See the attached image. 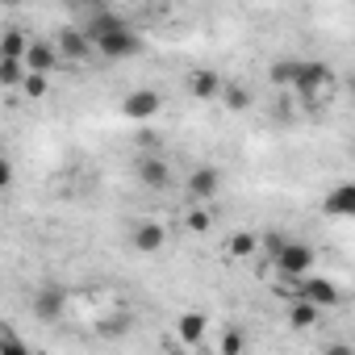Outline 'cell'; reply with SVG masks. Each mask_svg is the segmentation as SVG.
Returning a JSON list of instances; mask_svg holds the SVG:
<instances>
[{
    "label": "cell",
    "instance_id": "obj_1",
    "mask_svg": "<svg viewBox=\"0 0 355 355\" xmlns=\"http://www.w3.org/2000/svg\"><path fill=\"white\" fill-rule=\"evenodd\" d=\"M272 263H276V272H280L284 280H305V276L313 272V263H318V251H313L309 243H293V239H288Z\"/></svg>",
    "mask_w": 355,
    "mask_h": 355
},
{
    "label": "cell",
    "instance_id": "obj_17",
    "mask_svg": "<svg viewBox=\"0 0 355 355\" xmlns=\"http://www.w3.org/2000/svg\"><path fill=\"white\" fill-rule=\"evenodd\" d=\"M222 105H226L230 113H243V109H251V92H247L243 84H226V88H222Z\"/></svg>",
    "mask_w": 355,
    "mask_h": 355
},
{
    "label": "cell",
    "instance_id": "obj_23",
    "mask_svg": "<svg viewBox=\"0 0 355 355\" xmlns=\"http://www.w3.org/2000/svg\"><path fill=\"white\" fill-rule=\"evenodd\" d=\"M284 243H288V239H284V234H263V239H259V251H263V255H268V259H276V255H280V247H284Z\"/></svg>",
    "mask_w": 355,
    "mask_h": 355
},
{
    "label": "cell",
    "instance_id": "obj_19",
    "mask_svg": "<svg viewBox=\"0 0 355 355\" xmlns=\"http://www.w3.org/2000/svg\"><path fill=\"white\" fill-rule=\"evenodd\" d=\"M21 92H26L30 101H42V96L51 92V80H46V71H26V84H21Z\"/></svg>",
    "mask_w": 355,
    "mask_h": 355
},
{
    "label": "cell",
    "instance_id": "obj_22",
    "mask_svg": "<svg viewBox=\"0 0 355 355\" xmlns=\"http://www.w3.org/2000/svg\"><path fill=\"white\" fill-rule=\"evenodd\" d=\"M218 351H222V355H243V351H247V338H243L239 330H226V334L218 338Z\"/></svg>",
    "mask_w": 355,
    "mask_h": 355
},
{
    "label": "cell",
    "instance_id": "obj_24",
    "mask_svg": "<svg viewBox=\"0 0 355 355\" xmlns=\"http://www.w3.org/2000/svg\"><path fill=\"white\" fill-rule=\"evenodd\" d=\"M125 322H130L125 313H113V318H109V322L101 326V334H121V330H125Z\"/></svg>",
    "mask_w": 355,
    "mask_h": 355
},
{
    "label": "cell",
    "instance_id": "obj_18",
    "mask_svg": "<svg viewBox=\"0 0 355 355\" xmlns=\"http://www.w3.org/2000/svg\"><path fill=\"white\" fill-rule=\"evenodd\" d=\"M293 76H297V59H280V63H272V71H268V80H272L276 88H293Z\"/></svg>",
    "mask_w": 355,
    "mask_h": 355
},
{
    "label": "cell",
    "instance_id": "obj_8",
    "mask_svg": "<svg viewBox=\"0 0 355 355\" xmlns=\"http://www.w3.org/2000/svg\"><path fill=\"white\" fill-rule=\"evenodd\" d=\"M134 175L142 180V189H155V193L171 184V167H167V159H163V155H138Z\"/></svg>",
    "mask_w": 355,
    "mask_h": 355
},
{
    "label": "cell",
    "instance_id": "obj_14",
    "mask_svg": "<svg viewBox=\"0 0 355 355\" xmlns=\"http://www.w3.org/2000/svg\"><path fill=\"white\" fill-rule=\"evenodd\" d=\"M59 59H63V51H59V42H30V51H26V67L30 71H55L59 67Z\"/></svg>",
    "mask_w": 355,
    "mask_h": 355
},
{
    "label": "cell",
    "instance_id": "obj_6",
    "mask_svg": "<svg viewBox=\"0 0 355 355\" xmlns=\"http://www.w3.org/2000/svg\"><path fill=\"white\" fill-rule=\"evenodd\" d=\"M130 247H134L138 255H159V251L167 247V226L155 222V218L134 222V230H130Z\"/></svg>",
    "mask_w": 355,
    "mask_h": 355
},
{
    "label": "cell",
    "instance_id": "obj_10",
    "mask_svg": "<svg viewBox=\"0 0 355 355\" xmlns=\"http://www.w3.org/2000/svg\"><path fill=\"white\" fill-rule=\"evenodd\" d=\"M322 209H326L330 218H351V222H355V180L334 184V189L322 197Z\"/></svg>",
    "mask_w": 355,
    "mask_h": 355
},
{
    "label": "cell",
    "instance_id": "obj_9",
    "mask_svg": "<svg viewBox=\"0 0 355 355\" xmlns=\"http://www.w3.org/2000/svg\"><path fill=\"white\" fill-rule=\"evenodd\" d=\"M159 109H163V96H159L155 88H134V92L121 101V113H125L130 121H150Z\"/></svg>",
    "mask_w": 355,
    "mask_h": 355
},
{
    "label": "cell",
    "instance_id": "obj_26",
    "mask_svg": "<svg viewBox=\"0 0 355 355\" xmlns=\"http://www.w3.org/2000/svg\"><path fill=\"white\" fill-rule=\"evenodd\" d=\"M92 5H96V0H92Z\"/></svg>",
    "mask_w": 355,
    "mask_h": 355
},
{
    "label": "cell",
    "instance_id": "obj_15",
    "mask_svg": "<svg viewBox=\"0 0 355 355\" xmlns=\"http://www.w3.org/2000/svg\"><path fill=\"white\" fill-rule=\"evenodd\" d=\"M318 313H322V305H313L309 297H293V305H288V326H293V330H309V326H318Z\"/></svg>",
    "mask_w": 355,
    "mask_h": 355
},
{
    "label": "cell",
    "instance_id": "obj_16",
    "mask_svg": "<svg viewBox=\"0 0 355 355\" xmlns=\"http://www.w3.org/2000/svg\"><path fill=\"white\" fill-rule=\"evenodd\" d=\"M26 51H30V38L21 30H9L5 42H0V59H21L26 63Z\"/></svg>",
    "mask_w": 355,
    "mask_h": 355
},
{
    "label": "cell",
    "instance_id": "obj_5",
    "mask_svg": "<svg viewBox=\"0 0 355 355\" xmlns=\"http://www.w3.org/2000/svg\"><path fill=\"white\" fill-rule=\"evenodd\" d=\"M30 309H34L38 322H59V318L67 313V288H63V284H42V288H34Z\"/></svg>",
    "mask_w": 355,
    "mask_h": 355
},
{
    "label": "cell",
    "instance_id": "obj_21",
    "mask_svg": "<svg viewBox=\"0 0 355 355\" xmlns=\"http://www.w3.org/2000/svg\"><path fill=\"white\" fill-rule=\"evenodd\" d=\"M209 226H214L209 209H189V214H184V230H193V234H205Z\"/></svg>",
    "mask_w": 355,
    "mask_h": 355
},
{
    "label": "cell",
    "instance_id": "obj_3",
    "mask_svg": "<svg viewBox=\"0 0 355 355\" xmlns=\"http://www.w3.org/2000/svg\"><path fill=\"white\" fill-rule=\"evenodd\" d=\"M293 92H297V96H322V92H334V71H330L326 63H313V59H297Z\"/></svg>",
    "mask_w": 355,
    "mask_h": 355
},
{
    "label": "cell",
    "instance_id": "obj_20",
    "mask_svg": "<svg viewBox=\"0 0 355 355\" xmlns=\"http://www.w3.org/2000/svg\"><path fill=\"white\" fill-rule=\"evenodd\" d=\"M226 251H230L234 259H247V255H255V251H259V239H255V234H230Z\"/></svg>",
    "mask_w": 355,
    "mask_h": 355
},
{
    "label": "cell",
    "instance_id": "obj_2",
    "mask_svg": "<svg viewBox=\"0 0 355 355\" xmlns=\"http://www.w3.org/2000/svg\"><path fill=\"white\" fill-rule=\"evenodd\" d=\"M92 42H96V55H101V59H109V63L134 59V55L142 51V38H138L134 30H125V26H117V30H105V34H96Z\"/></svg>",
    "mask_w": 355,
    "mask_h": 355
},
{
    "label": "cell",
    "instance_id": "obj_13",
    "mask_svg": "<svg viewBox=\"0 0 355 355\" xmlns=\"http://www.w3.org/2000/svg\"><path fill=\"white\" fill-rule=\"evenodd\" d=\"M205 330H209V318L197 313V309H189V313L175 318V334H180L184 347H201V343H205Z\"/></svg>",
    "mask_w": 355,
    "mask_h": 355
},
{
    "label": "cell",
    "instance_id": "obj_11",
    "mask_svg": "<svg viewBox=\"0 0 355 355\" xmlns=\"http://www.w3.org/2000/svg\"><path fill=\"white\" fill-rule=\"evenodd\" d=\"M59 51H63V59L84 63V59L96 55V42L88 38V30H63V34H59Z\"/></svg>",
    "mask_w": 355,
    "mask_h": 355
},
{
    "label": "cell",
    "instance_id": "obj_25",
    "mask_svg": "<svg viewBox=\"0 0 355 355\" xmlns=\"http://www.w3.org/2000/svg\"><path fill=\"white\" fill-rule=\"evenodd\" d=\"M5 5H13V0H5Z\"/></svg>",
    "mask_w": 355,
    "mask_h": 355
},
{
    "label": "cell",
    "instance_id": "obj_4",
    "mask_svg": "<svg viewBox=\"0 0 355 355\" xmlns=\"http://www.w3.org/2000/svg\"><path fill=\"white\" fill-rule=\"evenodd\" d=\"M288 284H293V288H288L293 297H309V301H313V305H322V309H330V305H338V301H343L338 284H334V280H326V276H313V272H309L305 280H288Z\"/></svg>",
    "mask_w": 355,
    "mask_h": 355
},
{
    "label": "cell",
    "instance_id": "obj_12",
    "mask_svg": "<svg viewBox=\"0 0 355 355\" xmlns=\"http://www.w3.org/2000/svg\"><path fill=\"white\" fill-rule=\"evenodd\" d=\"M222 88H226V80H222L214 67H197V71H189V92H193L197 101H218Z\"/></svg>",
    "mask_w": 355,
    "mask_h": 355
},
{
    "label": "cell",
    "instance_id": "obj_7",
    "mask_svg": "<svg viewBox=\"0 0 355 355\" xmlns=\"http://www.w3.org/2000/svg\"><path fill=\"white\" fill-rule=\"evenodd\" d=\"M184 193H189V201H197V205L214 201V197L222 193V171H218V167H197L189 180H184Z\"/></svg>",
    "mask_w": 355,
    "mask_h": 355
}]
</instances>
